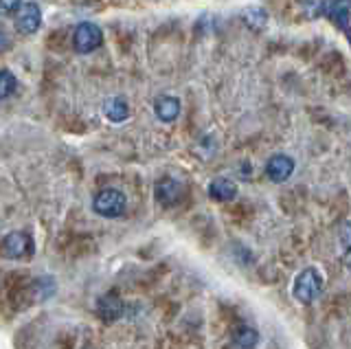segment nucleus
<instances>
[{
    "mask_svg": "<svg viewBox=\"0 0 351 349\" xmlns=\"http://www.w3.org/2000/svg\"><path fill=\"white\" fill-rule=\"evenodd\" d=\"M125 206H128L125 193L119 189H110V187L99 191L93 200L95 213L101 217H121L125 213Z\"/></svg>",
    "mask_w": 351,
    "mask_h": 349,
    "instance_id": "f257e3e1",
    "label": "nucleus"
},
{
    "mask_svg": "<svg viewBox=\"0 0 351 349\" xmlns=\"http://www.w3.org/2000/svg\"><path fill=\"white\" fill-rule=\"evenodd\" d=\"M321 288H323V277H321V272L314 270V268H305V270L299 272V275H296L294 286H292V294H294V299H296V301H301V303H312V301L318 297V292H321Z\"/></svg>",
    "mask_w": 351,
    "mask_h": 349,
    "instance_id": "f03ea898",
    "label": "nucleus"
},
{
    "mask_svg": "<svg viewBox=\"0 0 351 349\" xmlns=\"http://www.w3.org/2000/svg\"><path fill=\"white\" fill-rule=\"evenodd\" d=\"M104 45V31L95 23H80L73 31V49L77 53H93Z\"/></svg>",
    "mask_w": 351,
    "mask_h": 349,
    "instance_id": "7ed1b4c3",
    "label": "nucleus"
},
{
    "mask_svg": "<svg viewBox=\"0 0 351 349\" xmlns=\"http://www.w3.org/2000/svg\"><path fill=\"white\" fill-rule=\"evenodd\" d=\"M3 255L7 259H25L33 255V239L25 231H14L3 239Z\"/></svg>",
    "mask_w": 351,
    "mask_h": 349,
    "instance_id": "20e7f679",
    "label": "nucleus"
},
{
    "mask_svg": "<svg viewBox=\"0 0 351 349\" xmlns=\"http://www.w3.org/2000/svg\"><path fill=\"white\" fill-rule=\"evenodd\" d=\"M42 25V12L36 3H25L16 12V29L22 36H33Z\"/></svg>",
    "mask_w": 351,
    "mask_h": 349,
    "instance_id": "39448f33",
    "label": "nucleus"
},
{
    "mask_svg": "<svg viewBox=\"0 0 351 349\" xmlns=\"http://www.w3.org/2000/svg\"><path fill=\"white\" fill-rule=\"evenodd\" d=\"M321 14L332 20L343 34H349V0H323Z\"/></svg>",
    "mask_w": 351,
    "mask_h": 349,
    "instance_id": "423d86ee",
    "label": "nucleus"
},
{
    "mask_svg": "<svg viewBox=\"0 0 351 349\" xmlns=\"http://www.w3.org/2000/svg\"><path fill=\"white\" fill-rule=\"evenodd\" d=\"M154 193H156V200L162 204V206H173L182 200L184 195V184L173 180V178H162L156 182V187H154Z\"/></svg>",
    "mask_w": 351,
    "mask_h": 349,
    "instance_id": "0eeeda50",
    "label": "nucleus"
},
{
    "mask_svg": "<svg viewBox=\"0 0 351 349\" xmlns=\"http://www.w3.org/2000/svg\"><path fill=\"white\" fill-rule=\"evenodd\" d=\"M97 314L99 319H104L106 323H114L123 314V301L117 292H106L97 301Z\"/></svg>",
    "mask_w": 351,
    "mask_h": 349,
    "instance_id": "6e6552de",
    "label": "nucleus"
},
{
    "mask_svg": "<svg viewBox=\"0 0 351 349\" xmlns=\"http://www.w3.org/2000/svg\"><path fill=\"white\" fill-rule=\"evenodd\" d=\"M294 171V160L285 154H274L266 163V173L272 182H285Z\"/></svg>",
    "mask_w": 351,
    "mask_h": 349,
    "instance_id": "1a4fd4ad",
    "label": "nucleus"
},
{
    "mask_svg": "<svg viewBox=\"0 0 351 349\" xmlns=\"http://www.w3.org/2000/svg\"><path fill=\"white\" fill-rule=\"evenodd\" d=\"M154 115H156L160 121L171 123L180 115V101L176 99V97L162 95V97H158L156 101H154Z\"/></svg>",
    "mask_w": 351,
    "mask_h": 349,
    "instance_id": "9d476101",
    "label": "nucleus"
},
{
    "mask_svg": "<svg viewBox=\"0 0 351 349\" xmlns=\"http://www.w3.org/2000/svg\"><path fill=\"white\" fill-rule=\"evenodd\" d=\"M208 195L217 202H228L237 195V182L230 178H215L208 184Z\"/></svg>",
    "mask_w": 351,
    "mask_h": 349,
    "instance_id": "9b49d317",
    "label": "nucleus"
},
{
    "mask_svg": "<svg viewBox=\"0 0 351 349\" xmlns=\"http://www.w3.org/2000/svg\"><path fill=\"white\" fill-rule=\"evenodd\" d=\"M104 115L110 119L112 123H121L130 117V104L123 97H110L104 104Z\"/></svg>",
    "mask_w": 351,
    "mask_h": 349,
    "instance_id": "f8f14e48",
    "label": "nucleus"
},
{
    "mask_svg": "<svg viewBox=\"0 0 351 349\" xmlns=\"http://www.w3.org/2000/svg\"><path fill=\"white\" fill-rule=\"evenodd\" d=\"M257 343H259V334L248 325H239L233 332V345L237 349H255Z\"/></svg>",
    "mask_w": 351,
    "mask_h": 349,
    "instance_id": "ddd939ff",
    "label": "nucleus"
},
{
    "mask_svg": "<svg viewBox=\"0 0 351 349\" xmlns=\"http://www.w3.org/2000/svg\"><path fill=\"white\" fill-rule=\"evenodd\" d=\"M18 91V80L16 75L7 71V69H0V99H7Z\"/></svg>",
    "mask_w": 351,
    "mask_h": 349,
    "instance_id": "4468645a",
    "label": "nucleus"
},
{
    "mask_svg": "<svg viewBox=\"0 0 351 349\" xmlns=\"http://www.w3.org/2000/svg\"><path fill=\"white\" fill-rule=\"evenodd\" d=\"M11 47H14V40L7 34V29L0 25V53H7Z\"/></svg>",
    "mask_w": 351,
    "mask_h": 349,
    "instance_id": "2eb2a0df",
    "label": "nucleus"
},
{
    "mask_svg": "<svg viewBox=\"0 0 351 349\" xmlns=\"http://www.w3.org/2000/svg\"><path fill=\"white\" fill-rule=\"evenodd\" d=\"M20 5H22V0H0V12H3V14H14V12H18Z\"/></svg>",
    "mask_w": 351,
    "mask_h": 349,
    "instance_id": "dca6fc26",
    "label": "nucleus"
}]
</instances>
